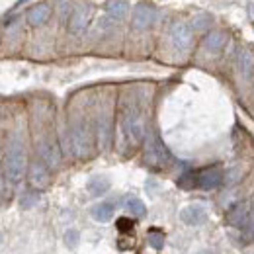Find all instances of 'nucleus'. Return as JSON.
<instances>
[{"mask_svg":"<svg viewBox=\"0 0 254 254\" xmlns=\"http://www.w3.org/2000/svg\"><path fill=\"white\" fill-rule=\"evenodd\" d=\"M180 219L190 227H199L207 221V209L201 203H190L180 209Z\"/></svg>","mask_w":254,"mask_h":254,"instance_id":"nucleus-12","label":"nucleus"},{"mask_svg":"<svg viewBox=\"0 0 254 254\" xmlns=\"http://www.w3.org/2000/svg\"><path fill=\"white\" fill-rule=\"evenodd\" d=\"M237 68L245 78H251L254 74V53L249 49H243L237 59Z\"/></svg>","mask_w":254,"mask_h":254,"instance_id":"nucleus-16","label":"nucleus"},{"mask_svg":"<svg viewBox=\"0 0 254 254\" xmlns=\"http://www.w3.org/2000/svg\"><path fill=\"white\" fill-rule=\"evenodd\" d=\"M49 18H51V6L45 4V2L33 6L32 10L28 12V22H30L32 26H43Z\"/></svg>","mask_w":254,"mask_h":254,"instance_id":"nucleus-15","label":"nucleus"},{"mask_svg":"<svg viewBox=\"0 0 254 254\" xmlns=\"http://www.w3.org/2000/svg\"><path fill=\"white\" fill-rule=\"evenodd\" d=\"M157 8L149 2H139L133 10V28L135 30H149L155 24Z\"/></svg>","mask_w":254,"mask_h":254,"instance_id":"nucleus-6","label":"nucleus"},{"mask_svg":"<svg viewBox=\"0 0 254 254\" xmlns=\"http://www.w3.org/2000/svg\"><path fill=\"white\" fill-rule=\"evenodd\" d=\"M22 2H26V0H18V6H20V4H22Z\"/></svg>","mask_w":254,"mask_h":254,"instance_id":"nucleus-27","label":"nucleus"},{"mask_svg":"<svg viewBox=\"0 0 254 254\" xmlns=\"http://www.w3.org/2000/svg\"><path fill=\"white\" fill-rule=\"evenodd\" d=\"M39 201V195L35 193V191H28L24 197H22V201H20V205H22V209H30L32 205H35Z\"/></svg>","mask_w":254,"mask_h":254,"instance_id":"nucleus-25","label":"nucleus"},{"mask_svg":"<svg viewBox=\"0 0 254 254\" xmlns=\"http://www.w3.org/2000/svg\"><path fill=\"white\" fill-rule=\"evenodd\" d=\"M28 178H30V184L37 190H43L49 186V170H47V164L45 162H32L30 164V172H28Z\"/></svg>","mask_w":254,"mask_h":254,"instance_id":"nucleus-13","label":"nucleus"},{"mask_svg":"<svg viewBox=\"0 0 254 254\" xmlns=\"http://www.w3.org/2000/svg\"><path fill=\"white\" fill-rule=\"evenodd\" d=\"M24 172H26V151L22 141L14 137L4 157V174L12 184H18L24 178Z\"/></svg>","mask_w":254,"mask_h":254,"instance_id":"nucleus-1","label":"nucleus"},{"mask_svg":"<svg viewBox=\"0 0 254 254\" xmlns=\"http://www.w3.org/2000/svg\"><path fill=\"white\" fill-rule=\"evenodd\" d=\"M78 241H80V233H78L76 229H68V231L64 233V243H66V247L74 249V247L78 245Z\"/></svg>","mask_w":254,"mask_h":254,"instance_id":"nucleus-24","label":"nucleus"},{"mask_svg":"<svg viewBox=\"0 0 254 254\" xmlns=\"http://www.w3.org/2000/svg\"><path fill=\"white\" fill-rule=\"evenodd\" d=\"M172 160L168 149L164 147V143L160 141V137L151 131L147 133L145 137V162L151 166V168H164L168 162Z\"/></svg>","mask_w":254,"mask_h":254,"instance_id":"nucleus-2","label":"nucleus"},{"mask_svg":"<svg viewBox=\"0 0 254 254\" xmlns=\"http://www.w3.org/2000/svg\"><path fill=\"white\" fill-rule=\"evenodd\" d=\"M245 231H247L249 239H251V241H254V209H253V217H251V223H249V227H247Z\"/></svg>","mask_w":254,"mask_h":254,"instance_id":"nucleus-26","label":"nucleus"},{"mask_svg":"<svg viewBox=\"0 0 254 254\" xmlns=\"http://www.w3.org/2000/svg\"><path fill=\"white\" fill-rule=\"evenodd\" d=\"M211 24H213V18H211L209 14H205V12H201V14H195V16L191 18L190 28L193 32H205Z\"/></svg>","mask_w":254,"mask_h":254,"instance_id":"nucleus-21","label":"nucleus"},{"mask_svg":"<svg viewBox=\"0 0 254 254\" xmlns=\"http://www.w3.org/2000/svg\"><path fill=\"white\" fill-rule=\"evenodd\" d=\"M178 186H180V188H184V190H191V188H195V186H197V174H193V172H186V174H182V176L178 178Z\"/></svg>","mask_w":254,"mask_h":254,"instance_id":"nucleus-22","label":"nucleus"},{"mask_svg":"<svg viewBox=\"0 0 254 254\" xmlns=\"http://www.w3.org/2000/svg\"><path fill=\"white\" fill-rule=\"evenodd\" d=\"M126 209L133 215V217H139V219L147 215V207H145V203H143L139 197H127Z\"/></svg>","mask_w":254,"mask_h":254,"instance_id":"nucleus-20","label":"nucleus"},{"mask_svg":"<svg viewBox=\"0 0 254 254\" xmlns=\"http://www.w3.org/2000/svg\"><path fill=\"white\" fill-rule=\"evenodd\" d=\"M90 213H92V217H94L98 223H108V221H112V217H114V213H116V207H114V203H110V201H100V203H96L94 207L90 209Z\"/></svg>","mask_w":254,"mask_h":254,"instance_id":"nucleus-17","label":"nucleus"},{"mask_svg":"<svg viewBox=\"0 0 254 254\" xmlns=\"http://www.w3.org/2000/svg\"><path fill=\"white\" fill-rule=\"evenodd\" d=\"M253 217V205L251 201H239L227 211V223L235 229H247Z\"/></svg>","mask_w":254,"mask_h":254,"instance_id":"nucleus-5","label":"nucleus"},{"mask_svg":"<svg viewBox=\"0 0 254 254\" xmlns=\"http://www.w3.org/2000/svg\"><path fill=\"white\" fill-rule=\"evenodd\" d=\"M70 145L76 157L86 159L92 155V131L86 122H76V126L70 131Z\"/></svg>","mask_w":254,"mask_h":254,"instance_id":"nucleus-3","label":"nucleus"},{"mask_svg":"<svg viewBox=\"0 0 254 254\" xmlns=\"http://www.w3.org/2000/svg\"><path fill=\"white\" fill-rule=\"evenodd\" d=\"M90 16H92V8H90L88 4H80V6H76L74 12H72L70 18H68V32L82 33L86 28H88Z\"/></svg>","mask_w":254,"mask_h":254,"instance_id":"nucleus-9","label":"nucleus"},{"mask_svg":"<svg viewBox=\"0 0 254 254\" xmlns=\"http://www.w3.org/2000/svg\"><path fill=\"white\" fill-rule=\"evenodd\" d=\"M37 151H39L41 160H43L49 168H57V166L61 164V149H59V145H57L55 141H51V139L39 141Z\"/></svg>","mask_w":254,"mask_h":254,"instance_id":"nucleus-11","label":"nucleus"},{"mask_svg":"<svg viewBox=\"0 0 254 254\" xmlns=\"http://www.w3.org/2000/svg\"><path fill=\"white\" fill-rule=\"evenodd\" d=\"M96 135H98L100 149L102 151H108L112 147V139H114V124H112V116L110 114H100L98 127H96Z\"/></svg>","mask_w":254,"mask_h":254,"instance_id":"nucleus-10","label":"nucleus"},{"mask_svg":"<svg viewBox=\"0 0 254 254\" xmlns=\"http://www.w3.org/2000/svg\"><path fill=\"white\" fill-rule=\"evenodd\" d=\"M227 41H229L227 32L215 30V32L207 33V37L203 39V45H205V49L209 53H221L223 49H225V45H227Z\"/></svg>","mask_w":254,"mask_h":254,"instance_id":"nucleus-14","label":"nucleus"},{"mask_svg":"<svg viewBox=\"0 0 254 254\" xmlns=\"http://www.w3.org/2000/svg\"><path fill=\"white\" fill-rule=\"evenodd\" d=\"M170 39H172V45L178 49V51H188L193 43V30H191L188 24H174L172 30H170Z\"/></svg>","mask_w":254,"mask_h":254,"instance_id":"nucleus-8","label":"nucleus"},{"mask_svg":"<svg viewBox=\"0 0 254 254\" xmlns=\"http://www.w3.org/2000/svg\"><path fill=\"white\" fill-rule=\"evenodd\" d=\"M122 127H124L126 137L133 145H137V143H141V141L145 139V122H143L141 112H139L135 106L127 108L126 112H124Z\"/></svg>","mask_w":254,"mask_h":254,"instance_id":"nucleus-4","label":"nucleus"},{"mask_svg":"<svg viewBox=\"0 0 254 254\" xmlns=\"http://www.w3.org/2000/svg\"><path fill=\"white\" fill-rule=\"evenodd\" d=\"M106 12L112 20H124L129 12V4H127V0H108Z\"/></svg>","mask_w":254,"mask_h":254,"instance_id":"nucleus-18","label":"nucleus"},{"mask_svg":"<svg viewBox=\"0 0 254 254\" xmlns=\"http://www.w3.org/2000/svg\"><path fill=\"white\" fill-rule=\"evenodd\" d=\"M223 182H225V172L221 166H209L197 174V186L201 190H215Z\"/></svg>","mask_w":254,"mask_h":254,"instance_id":"nucleus-7","label":"nucleus"},{"mask_svg":"<svg viewBox=\"0 0 254 254\" xmlns=\"http://www.w3.org/2000/svg\"><path fill=\"white\" fill-rule=\"evenodd\" d=\"M147 241H149V245H151L153 249H157V251H160V249L164 247V235L159 233V231H151L149 237H147Z\"/></svg>","mask_w":254,"mask_h":254,"instance_id":"nucleus-23","label":"nucleus"},{"mask_svg":"<svg viewBox=\"0 0 254 254\" xmlns=\"http://www.w3.org/2000/svg\"><path fill=\"white\" fill-rule=\"evenodd\" d=\"M110 180L108 178H104V176H94V178H90L88 180V184H86V190L90 195H94V197H100V195H104L106 191L110 190Z\"/></svg>","mask_w":254,"mask_h":254,"instance_id":"nucleus-19","label":"nucleus"}]
</instances>
